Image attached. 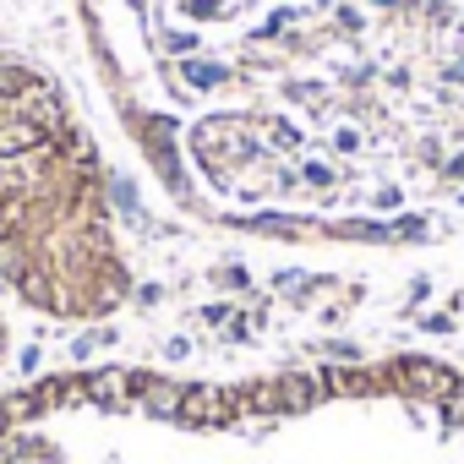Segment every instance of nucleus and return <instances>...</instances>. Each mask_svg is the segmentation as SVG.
<instances>
[{
	"instance_id": "1",
	"label": "nucleus",
	"mask_w": 464,
	"mask_h": 464,
	"mask_svg": "<svg viewBox=\"0 0 464 464\" xmlns=\"http://www.w3.org/2000/svg\"><path fill=\"white\" fill-rule=\"evenodd\" d=\"M72 23L186 218L361 252L464 236V0H72Z\"/></svg>"
},
{
	"instance_id": "2",
	"label": "nucleus",
	"mask_w": 464,
	"mask_h": 464,
	"mask_svg": "<svg viewBox=\"0 0 464 464\" xmlns=\"http://www.w3.org/2000/svg\"><path fill=\"white\" fill-rule=\"evenodd\" d=\"M0 464H464V366L399 350L246 377L50 372L0 393Z\"/></svg>"
},
{
	"instance_id": "3",
	"label": "nucleus",
	"mask_w": 464,
	"mask_h": 464,
	"mask_svg": "<svg viewBox=\"0 0 464 464\" xmlns=\"http://www.w3.org/2000/svg\"><path fill=\"white\" fill-rule=\"evenodd\" d=\"M0 290L50 323L131 301L110 164L66 88L17 55H0Z\"/></svg>"
},
{
	"instance_id": "4",
	"label": "nucleus",
	"mask_w": 464,
	"mask_h": 464,
	"mask_svg": "<svg viewBox=\"0 0 464 464\" xmlns=\"http://www.w3.org/2000/svg\"><path fill=\"white\" fill-rule=\"evenodd\" d=\"M6 350H12V334H6V317H0V372H6Z\"/></svg>"
}]
</instances>
